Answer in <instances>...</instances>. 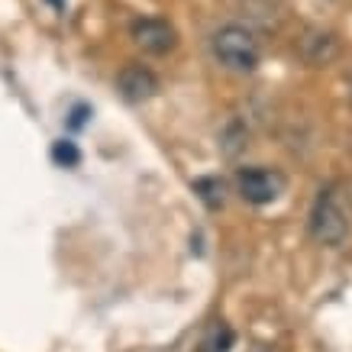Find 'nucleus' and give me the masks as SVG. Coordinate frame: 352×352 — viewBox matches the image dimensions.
<instances>
[{"label":"nucleus","mask_w":352,"mask_h":352,"mask_svg":"<svg viewBox=\"0 0 352 352\" xmlns=\"http://www.w3.org/2000/svg\"><path fill=\"white\" fill-rule=\"evenodd\" d=\"M52 162L58 168H78L81 165V149L72 139H58V142H52Z\"/></svg>","instance_id":"9"},{"label":"nucleus","mask_w":352,"mask_h":352,"mask_svg":"<svg viewBox=\"0 0 352 352\" xmlns=\"http://www.w3.org/2000/svg\"><path fill=\"white\" fill-rule=\"evenodd\" d=\"M300 55L304 62L320 68V65H330L336 55H340V39L333 32H323V30H310L304 39H300Z\"/></svg>","instance_id":"6"},{"label":"nucleus","mask_w":352,"mask_h":352,"mask_svg":"<svg viewBox=\"0 0 352 352\" xmlns=\"http://www.w3.org/2000/svg\"><path fill=\"white\" fill-rule=\"evenodd\" d=\"M210 45H214L217 62L223 65V68H230V72H236V75H249V72L258 68V58H262L258 39L245 30V26L230 23L223 30H217Z\"/></svg>","instance_id":"1"},{"label":"nucleus","mask_w":352,"mask_h":352,"mask_svg":"<svg viewBox=\"0 0 352 352\" xmlns=\"http://www.w3.org/2000/svg\"><path fill=\"white\" fill-rule=\"evenodd\" d=\"M87 113H91L87 107H75V110H72V120H68V123H72V129H81V126H85V117H87Z\"/></svg>","instance_id":"10"},{"label":"nucleus","mask_w":352,"mask_h":352,"mask_svg":"<svg viewBox=\"0 0 352 352\" xmlns=\"http://www.w3.org/2000/svg\"><path fill=\"white\" fill-rule=\"evenodd\" d=\"M307 226H310V236L323 245H340L349 233V226H346V217L342 210L336 207L330 191H320L317 194V201L310 207V217H307Z\"/></svg>","instance_id":"3"},{"label":"nucleus","mask_w":352,"mask_h":352,"mask_svg":"<svg viewBox=\"0 0 352 352\" xmlns=\"http://www.w3.org/2000/svg\"><path fill=\"white\" fill-rule=\"evenodd\" d=\"M117 91L129 104H146L159 94V78L152 75L146 65H126L117 75Z\"/></svg>","instance_id":"5"},{"label":"nucleus","mask_w":352,"mask_h":352,"mask_svg":"<svg viewBox=\"0 0 352 352\" xmlns=\"http://www.w3.org/2000/svg\"><path fill=\"white\" fill-rule=\"evenodd\" d=\"M194 194L204 201L207 210H220L226 204V184L223 178H217V175H207V178H194Z\"/></svg>","instance_id":"8"},{"label":"nucleus","mask_w":352,"mask_h":352,"mask_svg":"<svg viewBox=\"0 0 352 352\" xmlns=\"http://www.w3.org/2000/svg\"><path fill=\"white\" fill-rule=\"evenodd\" d=\"M236 191L245 204H256V207H265V204L278 201L285 194V175L275 168H239L236 171Z\"/></svg>","instance_id":"2"},{"label":"nucleus","mask_w":352,"mask_h":352,"mask_svg":"<svg viewBox=\"0 0 352 352\" xmlns=\"http://www.w3.org/2000/svg\"><path fill=\"white\" fill-rule=\"evenodd\" d=\"M236 342V333L226 320H214L207 330H204L201 342H197V352H230Z\"/></svg>","instance_id":"7"},{"label":"nucleus","mask_w":352,"mask_h":352,"mask_svg":"<svg viewBox=\"0 0 352 352\" xmlns=\"http://www.w3.org/2000/svg\"><path fill=\"white\" fill-rule=\"evenodd\" d=\"M129 36H133V43L142 52L149 55H168L178 45V30L168 20H162V16H139V20H133Z\"/></svg>","instance_id":"4"}]
</instances>
